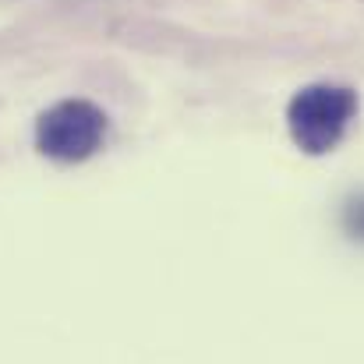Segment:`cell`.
Here are the masks:
<instances>
[{"instance_id": "3957f363", "label": "cell", "mask_w": 364, "mask_h": 364, "mask_svg": "<svg viewBox=\"0 0 364 364\" xmlns=\"http://www.w3.org/2000/svg\"><path fill=\"white\" fill-rule=\"evenodd\" d=\"M347 223H350L354 234H361L364 237V198L361 202H350V209H347Z\"/></svg>"}, {"instance_id": "7a4b0ae2", "label": "cell", "mask_w": 364, "mask_h": 364, "mask_svg": "<svg viewBox=\"0 0 364 364\" xmlns=\"http://www.w3.org/2000/svg\"><path fill=\"white\" fill-rule=\"evenodd\" d=\"M107 138V114L89 100H60L36 121V149L57 163L89 159Z\"/></svg>"}, {"instance_id": "6da1fadb", "label": "cell", "mask_w": 364, "mask_h": 364, "mask_svg": "<svg viewBox=\"0 0 364 364\" xmlns=\"http://www.w3.org/2000/svg\"><path fill=\"white\" fill-rule=\"evenodd\" d=\"M358 114V92L347 85H304L290 107H287V127L290 138L301 152L308 156H326L340 145L347 124Z\"/></svg>"}]
</instances>
